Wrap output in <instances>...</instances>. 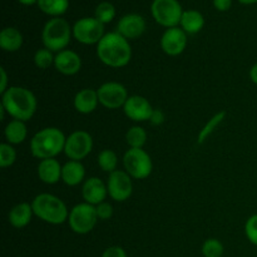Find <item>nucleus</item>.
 Wrapping results in <instances>:
<instances>
[{"label":"nucleus","mask_w":257,"mask_h":257,"mask_svg":"<svg viewBox=\"0 0 257 257\" xmlns=\"http://www.w3.org/2000/svg\"><path fill=\"white\" fill-rule=\"evenodd\" d=\"M201 251H202L203 257H222L225 248H223L222 242L217 238H207L202 243Z\"/></svg>","instance_id":"obj_31"},{"label":"nucleus","mask_w":257,"mask_h":257,"mask_svg":"<svg viewBox=\"0 0 257 257\" xmlns=\"http://www.w3.org/2000/svg\"><path fill=\"white\" fill-rule=\"evenodd\" d=\"M104 35V24L95 18H82L73 25V37L84 45L98 44Z\"/></svg>","instance_id":"obj_9"},{"label":"nucleus","mask_w":257,"mask_h":257,"mask_svg":"<svg viewBox=\"0 0 257 257\" xmlns=\"http://www.w3.org/2000/svg\"><path fill=\"white\" fill-rule=\"evenodd\" d=\"M34 64L35 67L39 68V69H48L52 65H54L55 55L53 54L52 50L47 49V48H42V49H38L34 54Z\"/></svg>","instance_id":"obj_30"},{"label":"nucleus","mask_w":257,"mask_h":257,"mask_svg":"<svg viewBox=\"0 0 257 257\" xmlns=\"http://www.w3.org/2000/svg\"><path fill=\"white\" fill-rule=\"evenodd\" d=\"M98 104H99V99H98L97 89H92V88L80 89L73 99V105L80 114H90L97 109Z\"/></svg>","instance_id":"obj_19"},{"label":"nucleus","mask_w":257,"mask_h":257,"mask_svg":"<svg viewBox=\"0 0 257 257\" xmlns=\"http://www.w3.org/2000/svg\"><path fill=\"white\" fill-rule=\"evenodd\" d=\"M108 196L115 202H124L132 196V177L125 171L117 170L109 173L107 180Z\"/></svg>","instance_id":"obj_12"},{"label":"nucleus","mask_w":257,"mask_h":257,"mask_svg":"<svg viewBox=\"0 0 257 257\" xmlns=\"http://www.w3.org/2000/svg\"><path fill=\"white\" fill-rule=\"evenodd\" d=\"M2 107L13 119L27 122L37 112V97L27 88L10 85L2 94Z\"/></svg>","instance_id":"obj_2"},{"label":"nucleus","mask_w":257,"mask_h":257,"mask_svg":"<svg viewBox=\"0 0 257 257\" xmlns=\"http://www.w3.org/2000/svg\"><path fill=\"white\" fill-rule=\"evenodd\" d=\"M33 216H34V211H33L32 203L20 202L10 210L9 215H8V221L13 227L20 230L29 225Z\"/></svg>","instance_id":"obj_21"},{"label":"nucleus","mask_w":257,"mask_h":257,"mask_svg":"<svg viewBox=\"0 0 257 257\" xmlns=\"http://www.w3.org/2000/svg\"><path fill=\"white\" fill-rule=\"evenodd\" d=\"M97 57L104 65L110 68L127 67L132 59L130 40L117 32L107 33L97 44Z\"/></svg>","instance_id":"obj_1"},{"label":"nucleus","mask_w":257,"mask_h":257,"mask_svg":"<svg viewBox=\"0 0 257 257\" xmlns=\"http://www.w3.org/2000/svg\"><path fill=\"white\" fill-rule=\"evenodd\" d=\"M34 216L49 225H62L68 222L69 210L67 205L52 193H40L32 201Z\"/></svg>","instance_id":"obj_4"},{"label":"nucleus","mask_w":257,"mask_h":257,"mask_svg":"<svg viewBox=\"0 0 257 257\" xmlns=\"http://www.w3.org/2000/svg\"><path fill=\"white\" fill-rule=\"evenodd\" d=\"M123 167L133 180H146L152 173L153 162L143 148H130L123 156Z\"/></svg>","instance_id":"obj_6"},{"label":"nucleus","mask_w":257,"mask_h":257,"mask_svg":"<svg viewBox=\"0 0 257 257\" xmlns=\"http://www.w3.org/2000/svg\"><path fill=\"white\" fill-rule=\"evenodd\" d=\"M93 150V138L87 131H74L65 140L64 153L69 160H84Z\"/></svg>","instance_id":"obj_10"},{"label":"nucleus","mask_w":257,"mask_h":257,"mask_svg":"<svg viewBox=\"0 0 257 257\" xmlns=\"http://www.w3.org/2000/svg\"><path fill=\"white\" fill-rule=\"evenodd\" d=\"M65 140L64 133L57 127H45L35 133L30 140V152L33 157L38 160L55 158L64 152Z\"/></svg>","instance_id":"obj_3"},{"label":"nucleus","mask_w":257,"mask_h":257,"mask_svg":"<svg viewBox=\"0 0 257 257\" xmlns=\"http://www.w3.org/2000/svg\"><path fill=\"white\" fill-rule=\"evenodd\" d=\"M18 2L23 5H27V7H29V5L38 4V0H18Z\"/></svg>","instance_id":"obj_40"},{"label":"nucleus","mask_w":257,"mask_h":257,"mask_svg":"<svg viewBox=\"0 0 257 257\" xmlns=\"http://www.w3.org/2000/svg\"><path fill=\"white\" fill-rule=\"evenodd\" d=\"M165 119H166L165 113H163L161 109H157V108H155V109H153L152 115H151V118H150L151 124L155 125V127H158V125H161V124H163V123H165Z\"/></svg>","instance_id":"obj_36"},{"label":"nucleus","mask_w":257,"mask_h":257,"mask_svg":"<svg viewBox=\"0 0 257 257\" xmlns=\"http://www.w3.org/2000/svg\"><path fill=\"white\" fill-rule=\"evenodd\" d=\"M73 35V28L63 18H52L45 23L42 33L43 45L53 53L67 49Z\"/></svg>","instance_id":"obj_5"},{"label":"nucleus","mask_w":257,"mask_h":257,"mask_svg":"<svg viewBox=\"0 0 257 257\" xmlns=\"http://www.w3.org/2000/svg\"><path fill=\"white\" fill-rule=\"evenodd\" d=\"M62 181L69 187L83 185L85 181V167L79 161L69 160L63 165Z\"/></svg>","instance_id":"obj_20"},{"label":"nucleus","mask_w":257,"mask_h":257,"mask_svg":"<svg viewBox=\"0 0 257 257\" xmlns=\"http://www.w3.org/2000/svg\"><path fill=\"white\" fill-rule=\"evenodd\" d=\"M115 17V8L114 5L110 4L109 2H102L97 5L94 12V18L99 20L102 24H108L112 22Z\"/></svg>","instance_id":"obj_29"},{"label":"nucleus","mask_w":257,"mask_h":257,"mask_svg":"<svg viewBox=\"0 0 257 257\" xmlns=\"http://www.w3.org/2000/svg\"><path fill=\"white\" fill-rule=\"evenodd\" d=\"M17 161V151L14 146L4 142L0 145V167L8 168L12 167Z\"/></svg>","instance_id":"obj_32"},{"label":"nucleus","mask_w":257,"mask_h":257,"mask_svg":"<svg viewBox=\"0 0 257 257\" xmlns=\"http://www.w3.org/2000/svg\"><path fill=\"white\" fill-rule=\"evenodd\" d=\"M180 24L186 34L195 35L200 33L205 27V18L198 10H185Z\"/></svg>","instance_id":"obj_22"},{"label":"nucleus","mask_w":257,"mask_h":257,"mask_svg":"<svg viewBox=\"0 0 257 257\" xmlns=\"http://www.w3.org/2000/svg\"><path fill=\"white\" fill-rule=\"evenodd\" d=\"M38 7L44 14L59 18L69 8V0H38Z\"/></svg>","instance_id":"obj_25"},{"label":"nucleus","mask_w":257,"mask_h":257,"mask_svg":"<svg viewBox=\"0 0 257 257\" xmlns=\"http://www.w3.org/2000/svg\"><path fill=\"white\" fill-rule=\"evenodd\" d=\"M232 5V0H213V7L218 12H227Z\"/></svg>","instance_id":"obj_37"},{"label":"nucleus","mask_w":257,"mask_h":257,"mask_svg":"<svg viewBox=\"0 0 257 257\" xmlns=\"http://www.w3.org/2000/svg\"><path fill=\"white\" fill-rule=\"evenodd\" d=\"M23 34L17 28L8 27L4 28L0 33V48L4 52L14 53L22 48Z\"/></svg>","instance_id":"obj_23"},{"label":"nucleus","mask_w":257,"mask_h":257,"mask_svg":"<svg viewBox=\"0 0 257 257\" xmlns=\"http://www.w3.org/2000/svg\"><path fill=\"white\" fill-rule=\"evenodd\" d=\"M108 196L107 183L98 177H89L82 185V197L84 202L97 206L104 202Z\"/></svg>","instance_id":"obj_16"},{"label":"nucleus","mask_w":257,"mask_h":257,"mask_svg":"<svg viewBox=\"0 0 257 257\" xmlns=\"http://www.w3.org/2000/svg\"><path fill=\"white\" fill-rule=\"evenodd\" d=\"M241 4H245V5H251V4H256L257 0H238Z\"/></svg>","instance_id":"obj_41"},{"label":"nucleus","mask_w":257,"mask_h":257,"mask_svg":"<svg viewBox=\"0 0 257 257\" xmlns=\"http://www.w3.org/2000/svg\"><path fill=\"white\" fill-rule=\"evenodd\" d=\"M62 168L63 166L55 158L42 160L38 165V177L45 185H55L62 181Z\"/></svg>","instance_id":"obj_18"},{"label":"nucleus","mask_w":257,"mask_h":257,"mask_svg":"<svg viewBox=\"0 0 257 257\" xmlns=\"http://www.w3.org/2000/svg\"><path fill=\"white\" fill-rule=\"evenodd\" d=\"M146 20L145 18L138 14H127L119 19L117 24V33L127 40L137 39L142 37L146 32Z\"/></svg>","instance_id":"obj_15"},{"label":"nucleus","mask_w":257,"mask_h":257,"mask_svg":"<svg viewBox=\"0 0 257 257\" xmlns=\"http://www.w3.org/2000/svg\"><path fill=\"white\" fill-rule=\"evenodd\" d=\"M187 47V34L182 28H170L161 37V49L170 57H177Z\"/></svg>","instance_id":"obj_13"},{"label":"nucleus","mask_w":257,"mask_h":257,"mask_svg":"<svg viewBox=\"0 0 257 257\" xmlns=\"http://www.w3.org/2000/svg\"><path fill=\"white\" fill-rule=\"evenodd\" d=\"M147 132L141 125H133L125 133V142L130 148H143L147 142Z\"/></svg>","instance_id":"obj_26"},{"label":"nucleus","mask_w":257,"mask_h":257,"mask_svg":"<svg viewBox=\"0 0 257 257\" xmlns=\"http://www.w3.org/2000/svg\"><path fill=\"white\" fill-rule=\"evenodd\" d=\"M245 233L247 240L257 246V213L250 216L245 223Z\"/></svg>","instance_id":"obj_33"},{"label":"nucleus","mask_w":257,"mask_h":257,"mask_svg":"<svg viewBox=\"0 0 257 257\" xmlns=\"http://www.w3.org/2000/svg\"><path fill=\"white\" fill-rule=\"evenodd\" d=\"M98 221L99 220H98L95 206L89 205L87 202H82L75 205L69 211L68 225L74 233L87 235L94 230Z\"/></svg>","instance_id":"obj_7"},{"label":"nucleus","mask_w":257,"mask_h":257,"mask_svg":"<svg viewBox=\"0 0 257 257\" xmlns=\"http://www.w3.org/2000/svg\"><path fill=\"white\" fill-rule=\"evenodd\" d=\"M54 67L60 74L75 75L82 69V58L74 50L64 49L55 54Z\"/></svg>","instance_id":"obj_17"},{"label":"nucleus","mask_w":257,"mask_h":257,"mask_svg":"<svg viewBox=\"0 0 257 257\" xmlns=\"http://www.w3.org/2000/svg\"><path fill=\"white\" fill-rule=\"evenodd\" d=\"M98 166L100 167V170L104 171L107 173H112L114 171H117L118 167V156L114 151L112 150H103L102 152H99L97 158Z\"/></svg>","instance_id":"obj_28"},{"label":"nucleus","mask_w":257,"mask_h":257,"mask_svg":"<svg viewBox=\"0 0 257 257\" xmlns=\"http://www.w3.org/2000/svg\"><path fill=\"white\" fill-rule=\"evenodd\" d=\"M151 12L158 24L170 29L180 24L185 10H182L178 0H153Z\"/></svg>","instance_id":"obj_8"},{"label":"nucleus","mask_w":257,"mask_h":257,"mask_svg":"<svg viewBox=\"0 0 257 257\" xmlns=\"http://www.w3.org/2000/svg\"><path fill=\"white\" fill-rule=\"evenodd\" d=\"M250 79L253 84L257 85V63L253 64L250 69Z\"/></svg>","instance_id":"obj_39"},{"label":"nucleus","mask_w":257,"mask_h":257,"mask_svg":"<svg viewBox=\"0 0 257 257\" xmlns=\"http://www.w3.org/2000/svg\"><path fill=\"white\" fill-rule=\"evenodd\" d=\"M97 93L99 104L107 108V109L123 108V105L125 104L127 99L130 98L127 88L118 82L103 83L97 89Z\"/></svg>","instance_id":"obj_11"},{"label":"nucleus","mask_w":257,"mask_h":257,"mask_svg":"<svg viewBox=\"0 0 257 257\" xmlns=\"http://www.w3.org/2000/svg\"><path fill=\"white\" fill-rule=\"evenodd\" d=\"M100 257H128L127 252L124 251V248L120 247V246H109V247L105 248L103 251L102 256Z\"/></svg>","instance_id":"obj_35"},{"label":"nucleus","mask_w":257,"mask_h":257,"mask_svg":"<svg viewBox=\"0 0 257 257\" xmlns=\"http://www.w3.org/2000/svg\"><path fill=\"white\" fill-rule=\"evenodd\" d=\"M9 88L8 85V74H7V70L5 68H0V93H4L5 90Z\"/></svg>","instance_id":"obj_38"},{"label":"nucleus","mask_w":257,"mask_h":257,"mask_svg":"<svg viewBox=\"0 0 257 257\" xmlns=\"http://www.w3.org/2000/svg\"><path fill=\"white\" fill-rule=\"evenodd\" d=\"M4 136L7 143L12 146L20 145L24 142L28 137V128L25 122L19 119L10 120L4 130Z\"/></svg>","instance_id":"obj_24"},{"label":"nucleus","mask_w":257,"mask_h":257,"mask_svg":"<svg viewBox=\"0 0 257 257\" xmlns=\"http://www.w3.org/2000/svg\"><path fill=\"white\" fill-rule=\"evenodd\" d=\"M95 211H97L98 220L100 221H107L113 216V206L107 201L95 206Z\"/></svg>","instance_id":"obj_34"},{"label":"nucleus","mask_w":257,"mask_h":257,"mask_svg":"<svg viewBox=\"0 0 257 257\" xmlns=\"http://www.w3.org/2000/svg\"><path fill=\"white\" fill-rule=\"evenodd\" d=\"M226 114H227V112H226V110H221V112L216 113L213 117H211V119H208V122L203 125V128L200 131V133H198V137H197L198 145H201V143L205 142V141L207 140V138L210 137L213 132H215L216 128H217L218 125L223 122V119L226 118Z\"/></svg>","instance_id":"obj_27"},{"label":"nucleus","mask_w":257,"mask_h":257,"mask_svg":"<svg viewBox=\"0 0 257 257\" xmlns=\"http://www.w3.org/2000/svg\"><path fill=\"white\" fill-rule=\"evenodd\" d=\"M153 109L155 108L152 107L150 100L138 94L130 95L125 104L123 105L124 114L133 122H146V120H150Z\"/></svg>","instance_id":"obj_14"}]
</instances>
